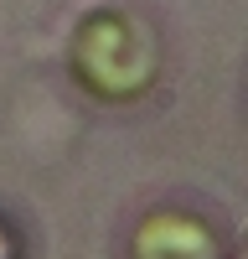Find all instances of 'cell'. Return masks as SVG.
Here are the masks:
<instances>
[{
  "label": "cell",
  "mask_w": 248,
  "mask_h": 259,
  "mask_svg": "<svg viewBox=\"0 0 248 259\" xmlns=\"http://www.w3.org/2000/svg\"><path fill=\"white\" fill-rule=\"evenodd\" d=\"M0 259H16V244H11V233L0 228Z\"/></svg>",
  "instance_id": "6da1fadb"
}]
</instances>
